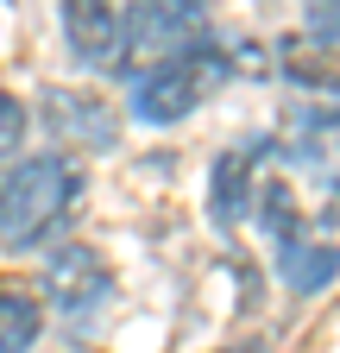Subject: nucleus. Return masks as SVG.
Segmentation results:
<instances>
[{
	"mask_svg": "<svg viewBox=\"0 0 340 353\" xmlns=\"http://www.w3.org/2000/svg\"><path fill=\"white\" fill-rule=\"evenodd\" d=\"M82 196H89V170H82V158L70 152H38V158H19L7 170V183H0V246H38L51 240L63 221L82 208Z\"/></svg>",
	"mask_w": 340,
	"mask_h": 353,
	"instance_id": "f257e3e1",
	"label": "nucleus"
},
{
	"mask_svg": "<svg viewBox=\"0 0 340 353\" xmlns=\"http://www.w3.org/2000/svg\"><path fill=\"white\" fill-rule=\"evenodd\" d=\"M227 76H233V57L202 38L183 57H170V63H158V70H145L133 82V120L139 126H177V120H189L208 95H215Z\"/></svg>",
	"mask_w": 340,
	"mask_h": 353,
	"instance_id": "f03ea898",
	"label": "nucleus"
},
{
	"mask_svg": "<svg viewBox=\"0 0 340 353\" xmlns=\"http://www.w3.org/2000/svg\"><path fill=\"white\" fill-rule=\"evenodd\" d=\"M208 32V0H133L120 13V70H158Z\"/></svg>",
	"mask_w": 340,
	"mask_h": 353,
	"instance_id": "7ed1b4c3",
	"label": "nucleus"
},
{
	"mask_svg": "<svg viewBox=\"0 0 340 353\" xmlns=\"http://www.w3.org/2000/svg\"><path fill=\"white\" fill-rule=\"evenodd\" d=\"M38 284H45L51 309H63L70 322H89V316H101V309L114 303V265L95 246H57L45 259V278Z\"/></svg>",
	"mask_w": 340,
	"mask_h": 353,
	"instance_id": "20e7f679",
	"label": "nucleus"
},
{
	"mask_svg": "<svg viewBox=\"0 0 340 353\" xmlns=\"http://www.w3.org/2000/svg\"><path fill=\"white\" fill-rule=\"evenodd\" d=\"M38 120H45V132L76 158V152H107L120 139V114L89 95V88H45L38 95Z\"/></svg>",
	"mask_w": 340,
	"mask_h": 353,
	"instance_id": "39448f33",
	"label": "nucleus"
},
{
	"mask_svg": "<svg viewBox=\"0 0 340 353\" xmlns=\"http://www.w3.org/2000/svg\"><path fill=\"white\" fill-rule=\"evenodd\" d=\"M70 57L89 70H120V7L114 0H63Z\"/></svg>",
	"mask_w": 340,
	"mask_h": 353,
	"instance_id": "423d86ee",
	"label": "nucleus"
},
{
	"mask_svg": "<svg viewBox=\"0 0 340 353\" xmlns=\"http://www.w3.org/2000/svg\"><path fill=\"white\" fill-rule=\"evenodd\" d=\"M259 145H233V152H221L215 158V183H208V202H215V221L221 228H240V221L252 214V170H259Z\"/></svg>",
	"mask_w": 340,
	"mask_h": 353,
	"instance_id": "0eeeda50",
	"label": "nucleus"
},
{
	"mask_svg": "<svg viewBox=\"0 0 340 353\" xmlns=\"http://www.w3.org/2000/svg\"><path fill=\"white\" fill-rule=\"evenodd\" d=\"M45 328V303H38L32 284H13L0 278V353H25Z\"/></svg>",
	"mask_w": 340,
	"mask_h": 353,
	"instance_id": "6e6552de",
	"label": "nucleus"
},
{
	"mask_svg": "<svg viewBox=\"0 0 340 353\" xmlns=\"http://www.w3.org/2000/svg\"><path fill=\"white\" fill-rule=\"evenodd\" d=\"M334 272H340V246H296V240H284V252H277V278L296 296H315L321 284H334Z\"/></svg>",
	"mask_w": 340,
	"mask_h": 353,
	"instance_id": "1a4fd4ad",
	"label": "nucleus"
},
{
	"mask_svg": "<svg viewBox=\"0 0 340 353\" xmlns=\"http://www.w3.org/2000/svg\"><path fill=\"white\" fill-rule=\"evenodd\" d=\"M284 70L296 82H309V88H340V38H296L284 44Z\"/></svg>",
	"mask_w": 340,
	"mask_h": 353,
	"instance_id": "9d476101",
	"label": "nucleus"
},
{
	"mask_svg": "<svg viewBox=\"0 0 340 353\" xmlns=\"http://www.w3.org/2000/svg\"><path fill=\"white\" fill-rule=\"evenodd\" d=\"M25 126H32L25 101H19V95H7V88H0V158L25 145Z\"/></svg>",
	"mask_w": 340,
	"mask_h": 353,
	"instance_id": "9b49d317",
	"label": "nucleus"
},
{
	"mask_svg": "<svg viewBox=\"0 0 340 353\" xmlns=\"http://www.w3.org/2000/svg\"><path fill=\"white\" fill-rule=\"evenodd\" d=\"M265 228L277 234V240H290V228H296V196L277 183V190H265Z\"/></svg>",
	"mask_w": 340,
	"mask_h": 353,
	"instance_id": "f8f14e48",
	"label": "nucleus"
},
{
	"mask_svg": "<svg viewBox=\"0 0 340 353\" xmlns=\"http://www.w3.org/2000/svg\"><path fill=\"white\" fill-rule=\"evenodd\" d=\"M303 13L315 38H340V0H303Z\"/></svg>",
	"mask_w": 340,
	"mask_h": 353,
	"instance_id": "ddd939ff",
	"label": "nucleus"
},
{
	"mask_svg": "<svg viewBox=\"0 0 340 353\" xmlns=\"http://www.w3.org/2000/svg\"><path fill=\"white\" fill-rule=\"evenodd\" d=\"M221 353H259V347H221Z\"/></svg>",
	"mask_w": 340,
	"mask_h": 353,
	"instance_id": "4468645a",
	"label": "nucleus"
}]
</instances>
